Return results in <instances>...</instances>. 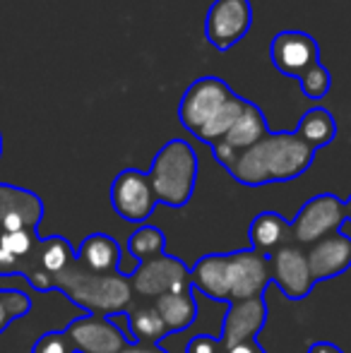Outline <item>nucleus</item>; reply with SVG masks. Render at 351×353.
Masks as SVG:
<instances>
[{
	"instance_id": "nucleus-1",
	"label": "nucleus",
	"mask_w": 351,
	"mask_h": 353,
	"mask_svg": "<svg viewBox=\"0 0 351 353\" xmlns=\"http://www.w3.org/2000/svg\"><path fill=\"white\" fill-rule=\"evenodd\" d=\"M315 152L296 132H267L258 144L245 149L229 168L236 183L248 188L286 183L301 178L315 161Z\"/></svg>"
},
{
	"instance_id": "nucleus-2",
	"label": "nucleus",
	"mask_w": 351,
	"mask_h": 353,
	"mask_svg": "<svg viewBox=\"0 0 351 353\" xmlns=\"http://www.w3.org/2000/svg\"><path fill=\"white\" fill-rule=\"evenodd\" d=\"M56 288H61L68 301L85 310V315H121L135 298L126 274H97L85 270L77 260L66 274L58 276Z\"/></svg>"
},
{
	"instance_id": "nucleus-3",
	"label": "nucleus",
	"mask_w": 351,
	"mask_h": 353,
	"mask_svg": "<svg viewBox=\"0 0 351 353\" xmlns=\"http://www.w3.org/2000/svg\"><path fill=\"white\" fill-rule=\"evenodd\" d=\"M147 178L154 190L157 205L181 210L190 202L197 183V154L185 140H169L157 152Z\"/></svg>"
},
{
	"instance_id": "nucleus-4",
	"label": "nucleus",
	"mask_w": 351,
	"mask_h": 353,
	"mask_svg": "<svg viewBox=\"0 0 351 353\" xmlns=\"http://www.w3.org/2000/svg\"><path fill=\"white\" fill-rule=\"evenodd\" d=\"M234 89L221 77H200L185 89L178 106V121L190 135H200L207 123L234 99Z\"/></svg>"
},
{
	"instance_id": "nucleus-5",
	"label": "nucleus",
	"mask_w": 351,
	"mask_h": 353,
	"mask_svg": "<svg viewBox=\"0 0 351 353\" xmlns=\"http://www.w3.org/2000/svg\"><path fill=\"white\" fill-rule=\"evenodd\" d=\"M347 221V207L332 192H323L305 202L291 221L296 245H315L323 238L339 233L342 223Z\"/></svg>"
},
{
	"instance_id": "nucleus-6",
	"label": "nucleus",
	"mask_w": 351,
	"mask_h": 353,
	"mask_svg": "<svg viewBox=\"0 0 351 353\" xmlns=\"http://www.w3.org/2000/svg\"><path fill=\"white\" fill-rule=\"evenodd\" d=\"M130 288L135 296L157 301L166 293H183L190 291V267L183 260L171 255H161L157 260L142 262L135 272H130Z\"/></svg>"
},
{
	"instance_id": "nucleus-7",
	"label": "nucleus",
	"mask_w": 351,
	"mask_h": 353,
	"mask_svg": "<svg viewBox=\"0 0 351 353\" xmlns=\"http://www.w3.org/2000/svg\"><path fill=\"white\" fill-rule=\"evenodd\" d=\"M270 260L253 248L226 252V303L265 296L270 286Z\"/></svg>"
},
{
	"instance_id": "nucleus-8",
	"label": "nucleus",
	"mask_w": 351,
	"mask_h": 353,
	"mask_svg": "<svg viewBox=\"0 0 351 353\" xmlns=\"http://www.w3.org/2000/svg\"><path fill=\"white\" fill-rule=\"evenodd\" d=\"M253 24L250 0H214L207 10L205 37L217 51H229L245 39Z\"/></svg>"
},
{
	"instance_id": "nucleus-9",
	"label": "nucleus",
	"mask_w": 351,
	"mask_h": 353,
	"mask_svg": "<svg viewBox=\"0 0 351 353\" xmlns=\"http://www.w3.org/2000/svg\"><path fill=\"white\" fill-rule=\"evenodd\" d=\"M111 207L121 219L130 223H147L157 207V197L147 173L137 168H123L111 183Z\"/></svg>"
},
{
	"instance_id": "nucleus-10",
	"label": "nucleus",
	"mask_w": 351,
	"mask_h": 353,
	"mask_svg": "<svg viewBox=\"0 0 351 353\" xmlns=\"http://www.w3.org/2000/svg\"><path fill=\"white\" fill-rule=\"evenodd\" d=\"M75 260H77V252L72 250L68 238L63 236L39 238L37 250L29 257L22 276L37 291H48V288H56L58 276L66 274Z\"/></svg>"
},
{
	"instance_id": "nucleus-11",
	"label": "nucleus",
	"mask_w": 351,
	"mask_h": 353,
	"mask_svg": "<svg viewBox=\"0 0 351 353\" xmlns=\"http://www.w3.org/2000/svg\"><path fill=\"white\" fill-rule=\"evenodd\" d=\"M270 61L277 72L299 79L301 74L320 63V46L310 34L299 32V29H284L272 39Z\"/></svg>"
},
{
	"instance_id": "nucleus-12",
	"label": "nucleus",
	"mask_w": 351,
	"mask_h": 353,
	"mask_svg": "<svg viewBox=\"0 0 351 353\" xmlns=\"http://www.w3.org/2000/svg\"><path fill=\"white\" fill-rule=\"evenodd\" d=\"M267 260H270V281H274L289 301H303L313 291L315 279L310 274L308 255L301 245L289 243Z\"/></svg>"
},
{
	"instance_id": "nucleus-13",
	"label": "nucleus",
	"mask_w": 351,
	"mask_h": 353,
	"mask_svg": "<svg viewBox=\"0 0 351 353\" xmlns=\"http://www.w3.org/2000/svg\"><path fill=\"white\" fill-rule=\"evenodd\" d=\"M75 353H121L130 341L121 330H116L111 317L82 315L66 327Z\"/></svg>"
},
{
	"instance_id": "nucleus-14",
	"label": "nucleus",
	"mask_w": 351,
	"mask_h": 353,
	"mask_svg": "<svg viewBox=\"0 0 351 353\" xmlns=\"http://www.w3.org/2000/svg\"><path fill=\"white\" fill-rule=\"evenodd\" d=\"M267 132H270V128H267V118H265L263 108H260L258 103L248 101L243 113H241V118L234 123V128H231L219 142L212 144V154H214L217 161L229 171L231 163H234L245 149H250L253 144H258L263 140Z\"/></svg>"
},
{
	"instance_id": "nucleus-15",
	"label": "nucleus",
	"mask_w": 351,
	"mask_h": 353,
	"mask_svg": "<svg viewBox=\"0 0 351 353\" xmlns=\"http://www.w3.org/2000/svg\"><path fill=\"white\" fill-rule=\"evenodd\" d=\"M43 219V200L27 188L0 183V236L14 231H37Z\"/></svg>"
},
{
	"instance_id": "nucleus-16",
	"label": "nucleus",
	"mask_w": 351,
	"mask_h": 353,
	"mask_svg": "<svg viewBox=\"0 0 351 353\" xmlns=\"http://www.w3.org/2000/svg\"><path fill=\"white\" fill-rule=\"evenodd\" d=\"M267 322V303L265 296H255L248 301L231 303L229 312L221 325V349H231V346L245 344V341H255L258 334L263 332Z\"/></svg>"
},
{
	"instance_id": "nucleus-17",
	"label": "nucleus",
	"mask_w": 351,
	"mask_h": 353,
	"mask_svg": "<svg viewBox=\"0 0 351 353\" xmlns=\"http://www.w3.org/2000/svg\"><path fill=\"white\" fill-rule=\"evenodd\" d=\"M305 255H308L310 274H313L315 283L334 279L351 267V238L344 236L342 231L332 233L310 245Z\"/></svg>"
},
{
	"instance_id": "nucleus-18",
	"label": "nucleus",
	"mask_w": 351,
	"mask_h": 353,
	"mask_svg": "<svg viewBox=\"0 0 351 353\" xmlns=\"http://www.w3.org/2000/svg\"><path fill=\"white\" fill-rule=\"evenodd\" d=\"M248 241L260 255H274L279 248L294 243L291 221H286L279 212H260L248 226Z\"/></svg>"
},
{
	"instance_id": "nucleus-19",
	"label": "nucleus",
	"mask_w": 351,
	"mask_h": 353,
	"mask_svg": "<svg viewBox=\"0 0 351 353\" xmlns=\"http://www.w3.org/2000/svg\"><path fill=\"white\" fill-rule=\"evenodd\" d=\"M121 255L123 250L116 238L106 236V233H92L82 241L77 262L97 274H118L121 272Z\"/></svg>"
},
{
	"instance_id": "nucleus-20",
	"label": "nucleus",
	"mask_w": 351,
	"mask_h": 353,
	"mask_svg": "<svg viewBox=\"0 0 351 353\" xmlns=\"http://www.w3.org/2000/svg\"><path fill=\"white\" fill-rule=\"evenodd\" d=\"M126 320H128V341L130 344H159L161 339L169 336V330H166L164 320L159 317L157 312L154 303L147 305V303H132L126 312Z\"/></svg>"
},
{
	"instance_id": "nucleus-21",
	"label": "nucleus",
	"mask_w": 351,
	"mask_h": 353,
	"mask_svg": "<svg viewBox=\"0 0 351 353\" xmlns=\"http://www.w3.org/2000/svg\"><path fill=\"white\" fill-rule=\"evenodd\" d=\"M154 307L161 320H164L169 334L188 330L197 317V301H195L192 288L183 293H166V296L157 298Z\"/></svg>"
},
{
	"instance_id": "nucleus-22",
	"label": "nucleus",
	"mask_w": 351,
	"mask_h": 353,
	"mask_svg": "<svg viewBox=\"0 0 351 353\" xmlns=\"http://www.w3.org/2000/svg\"><path fill=\"white\" fill-rule=\"evenodd\" d=\"M294 132L303 142H308L313 149H320V147H325V144L334 142V137H337V121H334V116L328 108L315 106L301 116Z\"/></svg>"
},
{
	"instance_id": "nucleus-23",
	"label": "nucleus",
	"mask_w": 351,
	"mask_h": 353,
	"mask_svg": "<svg viewBox=\"0 0 351 353\" xmlns=\"http://www.w3.org/2000/svg\"><path fill=\"white\" fill-rule=\"evenodd\" d=\"M128 252H130L137 265L166 255L164 231H161L159 226H150V223L137 226L135 231L130 233V238H128Z\"/></svg>"
},
{
	"instance_id": "nucleus-24",
	"label": "nucleus",
	"mask_w": 351,
	"mask_h": 353,
	"mask_svg": "<svg viewBox=\"0 0 351 353\" xmlns=\"http://www.w3.org/2000/svg\"><path fill=\"white\" fill-rule=\"evenodd\" d=\"M245 103H248V99H243V97H239V94H234V99H231L229 103H226L224 108H221L219 113H217L214 118H212L210 123H207V128L205 130L197 135V140L200 142H205V144H217L221 140V137L226 135V132L234 128V123L241 118V113H243V108H245Z\"/></svg>"
},
{
	"instance_id": "nucleus-25",
	"label": "nucleus",
	"mask_w": 351,
	"mask_h": 353,
	"mask_svg": "<svg viewBox=\"0 0 351 353\" xmlns=\"http://www.w3.org/2000/svg\"><path fill=\"white\" fill-rule=\"evenodd\" d=\"M32 310V298L17 288H0V334L19 317H27Z\"/></svg>"
},
{
	"instance_id": "nucleus-26",
	"label": "nucleus",
	"mask_w": 351,
	"mask_h": 353,
	"mask_svg": "<svg viewBox=\"0 0 351 353\" xmlns=\"http://www.w3.org/2000/svg\"><path fill=\"white\" fill-rule=\"evenodd\" d=\"M299 84H301V92H303L305 99L320 101V99L328 97V92L332 89V74H330V70L323 65V61H320L318 65H313L308 72L301 74Z\"/></svg>"
},
{
	"instance_id": "nucleus-27",
	"label": "nucleus",
	"mask_w": 351,
	"mask_h": 353,
	"mask_svg": "<svg viewBox=\"0 0 351 353\" xmlns=\"http://www.w3.org/2000/svg\"><path fill=\"white\" fill-rule=\"evenodd\" d=\"M32 353H75V349H72L66 330H63V332L53 330V332L41 334L37 341H34Z\"/></svg>"
},
{
	"instance_id": "nucleus-28",
	"label": "nucleus",
	"mask_w": 351,
	"mask_h": 353,
	"mask_svg": "<svg viewBox=\"0 0 351 353\" xmlns=\"http://www.w3.org/2000/svg\"><path fill=\"white\" fill-rule=\"evenodd\" d=\"M185 353H224V349H221V341L214 339V336L197 334V336H192V339L188 341Z\"/></svg>"
},
{
	"instance_id": "nucleus-29",
	"label": "nucleus",
	"mask_w": 351,
	"mask_h": 353,
	"mask_svg": "<svg viewBox=\"0 0 351 353\" xmlns=\"http://www.w3.org/2000/svg\"><path fill=\"white\" fill-rule=\"evenodd\" d=\"M121 353H169L159 344H128Z\"/></svg>"
},
{
	"instance_id": "nucleus-30",
	"label": "nucleus",
	"mask_w": 351,
	"mask_h": 353,
	"mask_svg": "<svg viewBox=\"0 0 351 353\" xmlns=\"http://www.w3.org/2000/svg\"><path fill=\"white\" fill-rule=\"evenodd\" d=\"M224 353H265L260 349L258 339L255 341H245V344H239V346H231V349H224Z\"/></svg>"
},
{
	"instance_id": "nucleus-31",
	"label": "nucleus",
	"mask_w": 351,
	"mask_h": 353,
	"mask_svg": "<svg viewBox=\"0 0 351 353\" xmlns=\"http://www.w3.org/2000/svg\"><path fill=\"white\" fill-rule=\"evenodd\" d=\"M305 353H344V351L337 344H332V341H315Z\"/></svg>"
},
{
	"instance_id": "nucleus-32",
	"label": "nucleus",
	"mask_w": 351,
	"mask_h": 353,
	"mask_svg": "<svg viewBox=\"0 0 351 353\" xmlns=\"http://www.w3.org/2000/svg\"><path fill=\"white\" fill-rule=\"evenodd\" d=\"M344 207H347V221L351 223V197H349L347 202H344Z\"/></svg>"
},
{
	"instance_id": "nucleus-33",
	"label": "nucleus",
	"mask_w": 351,
	"mask_h": 353,
	"mask_svg": "<svg viewBox=\"0 0 351 353\" xmlns=\"http://www.w3.org/2000/svg\"><path fill=\"white\" fill-rule=\"evenodd\" d=\"M0 157H3V135H0Z\"/></svg>"
}]
</instances>
